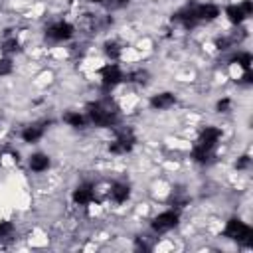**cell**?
Listing matches in <instances>:
<instances>
[{
    "label": "cell",
    "instance_id": "1",
    "mask_svg": "<svg viewBox=\"0 0 253 253\" xmlns=\"http://www.w3.org/2000/svg\"><path fill=\"white\" fill-rule=\"evenodd\" d=\"M89 121L97 126H115L117 125V111H113L109 105L105 103H95L89 107L87 111Z\"/></svg>",
    "mask_w": 253,
    "mask_h": 253
},
{
    "label": "cell",
    "instance_id": "2",
    "mask_svg": "<svg viewBox=\"0 0 253 253\" xmlns=\"http://www.w3.org/2000/svg\"><path fill=\"white\" fill-rule=\"evenodd\" d=\"M178 219H180V213L176 210H166V211H160L154 219H152V229L156 233H166L170 229H174L178 225Z\"/></svg>",
    "mask_w": 253,
    "mask_h": 253
},
{
    "label": "cell",
    "instance_id": "3",
    "mask_svg": "<svg viewBox=\"0 0 253 253\" xmlns=\"http://www.w3.org/2000/svg\"><path fill=\"white\" fill-rule=\"evenodd\" d=\"M223 233H225V237L235 239V241H249L251 227L245 221H241V219H229L225 229H223Z\"/></svg>",
    "mask_w": 253,
    "mask_h": 253
},
{
    "label": "cell",
    "instance_id": "4",
    "mask_svg": "<svg viewBox=\"0 0 253 253\" xmlns=\"http://www.w3.org/2000/svg\"><path fill=\"white\" fill-rule=\"evenodd\" d=\"M251 12H253L251 0H243V2H239V4H231V6L225 8V14H227L229 22H231V24H237V26H239L243 20H247V18L251 16Z\"/></svg>",
    "mask_w": 253,
    "mask_h": 253
},
{
    "label": "cell",
    "instance_id": "5",
    "mask_svg": "<svg viewBox=\"0 0 253 253\" xmlns=\"http://www.w3.org/2000/svg\"><path fill=\"white\" fill-rule=\"evenodd\" d=\"M45 36L51 40V42H65L73 36V26L69 22H63V20H57L53 24L47 26L45 30Z\"/></svg>",
    "mask_w": 253,
    "mask_h": 253
},
{
    "label": "cell",
    "instance_id": "6",
    "mask_svg": "<svg viewBox=\"0 0 253 253\" xmlns=\"http://www.w3.org/2000/svg\"><path fill=\"white\" fill-rule=\"evenodd\" d=\"M123 79H125V73L117 63H109V65H105L101 69V83H103L105 89H113Z\"/></svg>",
    "mask_w": 253,
    "mask_h": 253
},
{
    "label": "cell",
    "instance_id": "7",
    "mask_svg": "<svg viewBox=\"0 0 253 253\" xmlns=\"http://www.w3.org/2000/svg\"><path fill=\"white\" fill-rule=\"evenodd\" d=\"M194 12H196V18L198 22H210V20H215L219 16V8L215 4H194Z\"/></svg>",
    "mask_w": 253,
    "mask_h": 253
},
{
    "label": "cell",
    "instance_id": "8",
    "mask_svg": "<svg viewBox=\"0 0 253 253\" xmlns=\"http://www.w3.org/2000/svg\"><path fill=\"white\" fill-rule=\"evenodd\" d=\"M95 200V192H93V186L91 184H81L73 190V202L79 204V206H89L91 202Z\"/></svg>",
    "mask_w": 253,
    "mask_h": 253
},
{
    "label": "cell",
    "instance_id": "9",
    "mask_svg": "<svg viewBox=\"0 0 253 253\" xmlns=\"http://www.w3.org/2000/svg\"><path fill=\"white\" fill-rule=\"evenodd\" d=\"M128 196H130V190H128V186H126V184L117 182V184H113V186H111L109 198H111L115 204H123V202H126V200H128Z\"/></svg>",
    "mask_w": 253,
    "mask_h": 253
},
{
    "label": "cell",
    "instance_id": "10",
    "mask_svg": "<svg viewBox=\"0 0 253 253\" xmlns=\"http://www.w3.org/2000/svg\"><path fill=\"white\" fill-rule=\"evenodd\" d=\"M174 103H176V99H174L172 93H160V95H154V97L150 99V107H152V109H158V111L170 109Z\"/></svg>",
    "mask_w": 253,
    "mask_h": 253
},
{
    "label": "cell",
    "instance_id": "11",
    "mask_svg": "<svg viewBox=\"0 0 253 253\" xmlns=\"http://www.w3.org/2000/svg\"><path fill=\"white\" fill-rule=\"evenodd\" d=\"M30 168L34 172H45L49 168V156L47 154H42V152L32 154L30 156Z\"/></svg>",
    "mask_w": 253,
    "mask_h": 253
},
{
    "label": "cell",
    "instance_id": "12",
    "mask_svg": "<svg viewBox=\"0 0 253 253\" xmlns=\"http://www.w3.org/2000/svg\"><path fill=\"white\" fill-rule=\"evenodd\" d=\"M42 136H43V126H40V125H30L22 130V140L24 142H36Z\"/></svg>",
    "mask_w": 253,
    "mask_h": 253
},
{
    "label": "cell",
    "instance_id": "13",
    "mask_svg": "<svg viewBox=\"0 0 253 253\" xmlns=\"http://www.w3.org/2000/svg\"><path fill=\"white\" fill-rule=\"evenodd\" d=\"M63 121H65L69 126H75V128L85 126V123H87V119H85L79 111H69V113H65V115H63Z\"/></svg>",
    "mask_w": 253,
    "mask_h": 253
},
{
    "label": "cell",
    "instance_id": "14",
    "mask_svg": "<svg viewBox=\"0 0 253 253\" xmlns=\"http://www.w3.org/2000/svg\"><path fill=\"white\" fill-rule=\"evenodd\" d=\"M231 61H237V65H241L245 71H249V67H251V53H247V51H239V53L233 55Z\"/></svg>",
    "mask_w": 253,
    "mask_h": 253
},
{
    "label": "cell",
    "instance_id": "15",
    "mask_svg": "<svg viewBox=\"0 0 253 253\" xmlns=\"http://www.w3.org/2000/svg\"><path fill=\"white\" fill-rule=\"evenodd\" d=\"M14 235V225L10 221H2L0 223V239H10Z\"/></svg>",
    "mask_w": 253,
    "mask_h": 253
},
{
    "label": "cell",
    "instance_id": "16",
    "mask_svg": "<svg viewBox=\"0 0 253 253\" xmlns=\"http://www.w3.org/2000/svg\"><path fill=\"white\" fill-rule=\"evenodd\" d=\"M16 49H18V42H16V38H10V40L4 42V51H6V53L16 51Z\"/></svg>",
    "mask_w": 253,
    "mask_h": 253
},
{
    "label": "cell",
    "instance_id": "17",
    "mask_svg": "<svg viewBox=\"0 0 253 253\" xmlns=\"http://www.w3.org/2000/svg\"><path fill=\"white\" fill-rule=\"evenodd\" d=\"M12 71V61L10 59H0V75H8Z\"/></svg>",
    "mask_w": 253,
    "mask_h": 253
},
{
    "label": "cell",
    "instance_id": "18",
    "mask_svg": "<svg viewBox=\"0 0 253 253\" xmlns=\"http://www.w3.org/2000/svg\"><path fill=\"white\" fill-rule=\"evenodd\" d=\"M93 2H103V0H93Z\"/></svg>",
    "mask_w": 253,
    "mask_h": 253
}]
</instances>
